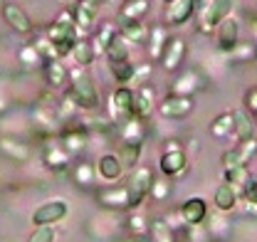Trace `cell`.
Returning <instances> with one entry per match:
<instances>
[{
	"mask_svg": "<svg viewBox=\"0 0 257 242\" xmlns=\"http://www.w3.org/2000/svg\"><path fill=\"white\" fill-rule=\"evenodd\" d=\"M45 35H47V40L55 45L60 60L67 57V55L72 52V47L79 42V28H77V23H74L72 8H62V10L57 13V18L50 23V28L45 30Z\"/></svg>",
	"mask_w": 257,
	"mask_h": 242,
	"instance_id": "obj_1",
	"label": "cell"
},
{
	"mask_svg": "<svg viewBox=\"0 0 257 242\" xmlns=\"http://www.w3.org/2000/svg\"><path fill=\"white\" fill-rule=\"evenodd\" d=\"M84 67H74L69 69V94L74 96V101L79 104L82 111H96L99 109V91H96V84L89 79V74L82 72Z\"/></svg>",
	"mask_w": 257,
	"mask_h": 242,
	"instance_id": "obj_2",
	"label": "cell"
},
{
	"mask_svg": "<svg viewBox=\"0 0 257 242\" xmlns=\"http://www.w3.org/2000/svg\"><path fill=\"white\" fill-rule=\"evenodd\" d=\"M232 8H235V0H205L203 8H195V13H198V30L210 35L225 18L232 15Z\"/></svg>",
	"mask_w": 257,
	"mask_h": 242,
	"instance_id": "obj_3",
	"label": "cell"
},
{
	"mask_svg": "<svg viewBox=\"0 0 257 242\" xmlns=\"http://www.w3.org/2000/svg\"><path fill=\"white\" fill-rule=\"evenodd\" d=\"M154 171L149 166H136L131 173H128V183H126V190H128V208H141L144 200L149 198L151 193V183H154Z\"/></svg>",
	"mask_w": 257,
	"mask_h": 242,
	"instance_id": "obj_4",
	"label": "cell"
},
{
	"mask_svg": "<svg viewBox=\"0 0 257 242\" xmlns=\"http://www.w3.org/2000/svg\"><path fill=\"white\" fill-rule=\"evenodd\" d=\"M186 166H188V156L183 151V146H181L176 139L166 141V144H163V153H161V158H159L161 176H166V178H178V176L186 171Z\"/></svg>",
	"mask_w": 257,
	"mask_h": 242,
	"instance_id": "obj_5",
	"label": "cell"
},
{
	"mask_svg": "<svg viewBox=\"0 0 257 242\" xmlns=\"http://www.w3.org/2000/svg\"><path fill=\"white\" fill-rule=\"evenodd\" d=\"M109 119L114 124H126V121L136 119L134 111V89H128L126 84H119L111 99H109Z\"/></svg>",
	"mask_w": 257,
	"mask_h": 242,
	"instance_id": "obj_6",
	"label": "cell"
},
{
	"mask_svg": "<svg viewBox=\"0 0 257 242\" xmlns=\"http://www.w3.org/2000/svg\"><path fill=\"white\" fill-rule=\"evenodd\" d=\"M156 109L163 119H183L195 109V99L183 94H168L166 99H161Z\"/></svg>",
	"mask_w": 257,
	"mask_h": 242,
	"instance_id": "obj_7",
	"label": "cell"
},
{
	"mask_svg": "<svg viewBox=\"0 0 257 242\" xmlns=\"http://www.w3.org/2000/svg\"><path fill=\"white\" fill-rule=\"evenodd\" d=\"M186 52H188V45H186V40L181 37V35H171L168 37V42H166V47H163V55H161V67L166 69V72H176V69H181V64L186 60Z\"/></svg>",
	"mask_w": 257,
	"mask_h": 242,
	"instance_id": "obj_8",
	"label": "cell"
},
{
	"mask_svg": "<svg viewBox=\"0 0 257 242\" xmlns=\"http://www.w3.org/2000/svg\"><path fill=\"white\" fill-rule=\"evenodd\" d=\"M0 15H3V20L8 23V28L10 30H15L18 35H30L35 30V25H32L30 15L18 5V3H3V8H0Z\"/></svg>",
	"mask_w": 257,
	"mask_h": 242,
	"instance_id": "obj_9",
	"label": "cell"
},
{
	"mask_svg": "<svg viewBox=\"0 0 257 242\" xmlns=\"http://www.w3.org/2000/svg\"><path fill=\"white\" fill-rule=\"evenodd\" d=\"M72 158H74V156L62 146L60 136H57V139H50V141L45 144V149H42V161H45V166H47L50 171H64V168H69Z\"/></svg>",
	"mask_w": 257,
	"mask_h": 242,
	"instance_id": "obj_10",
	"label": "cell"
},
{
	"mask_svg": "<svg viewBox=\"0 0 257 242\" xmlns=\"http://www.w3.org/2000/svg\"><path fill=\"white\" fill-rule=\"evenodd\" d=\"M178 215H181V222L186 227H200L205 222V217H208V203H205V198H200V195L188 198L178 208Z\"/></svg>",
	"mask_w": 257,
	"mask_h": 242,
	"instance_id": "obj_11",
	"label": "cell"
},
{
	"mask_svg": "<svg viewBox=\"0 0 257 242\" xmlns=\"http://www.w3.org/2000/svg\"><path fill=\"white\" fill-rule=\"evenodd\" d=\"M257 156V139H247V141H237L235 149H227V151L220 156L223 161V168H230V166H247L252 158Z\"/></svg>",
	"mask_w": 257,
	"mask_h": 242,
	"instance_id": "obj_12",
	"label": "cell"
},
{
	"mask_svg": "<svg viewBox=\"0 0 257 242\" xmlns=\"http://www.w3.org/2000/svg\"><path fill=\"white\" fill-rule=\"evenodd\" d=\"M67 203L64 200H50V203H42L37 210L32 212V222H35V227H40V225H57V222H62L64 217H67Z\"/></svg>",
	"mask_w": 257,
	"mask_h": 242,
	"instance_id": "obj_13",
	"label": "cell"
},
{
	"mask_svg": "<svg viewBox=\"0 0 257 242\" xmlns=\"http://www.w3.org/2000/svg\"><path fill=\"white\" fill-rule=\"evenodd\" d=\"M205 237L213 242H227L232 237V222L227 220V215L223 210L218 212H208V217H205Z\"/></svg>",
	"mask_w": 257,
	"mask_h": 242,
	"instance_id": "obj_14",
	"label": "cell"
},
{
	"mask_svg": "<svg viewBox=\"0 0 257 242\" xmlns=\"http://www.w3.org/2000/svg\"><path fill=\"white\" fill-rule=\"evenodd\" d=\"M89 134L92 131L87 129V124H74V126L64 129L62 134H60V141H62V146L72 156H79V153L87 149V144H89Z\"/></svg>",
	"mask_w": 257,
	"mask_h": 242,
	"instance_id": "obj_15",
	"label": "cell"
},
{
	"mask_svg": "<svg viewBox=\"0 0 257 242\" xmlns=\"http://www.w3.org/2000/svg\"><path fill=\"white\" fill-rule=\"evenodd\" d=\"M195 8H198V0H173L168 3L166 8V23L163 25H171V28H181L195 15Z\"/></svg>",
	"mask_w": 257,
	"mask_h": 242,
	"instance_id": "obj_16",
	"label": "cell"
},
{
	"mask_svg": "<svg viewBox=\"0 0 257 242\" xmlns=\"http://www.w3.org/2000/svg\"><path fill=\"white\" fill-rule=\"evenodd\" d=\"M215 37H218V50L220 52H232L240 45V25L235 18H225L223 23L215 28Z\"/></svg>",
	"mask_w": 257,
	"mask_h": 242,
	"instance_id": "obj_17",
	"label": "cell"
},
{
	"mask_svg": "<svg viewBox=\"0 0 257 242\" xmlns=\"http://www.w3.org/2000/svg\"><path fill=\"white\" fill-rule=\"evenodd\" d=\"M156 109V91L151 84H139V89L134 91V111H136V119L149 121L151 114Z\"/></svg>",
	"mask_w": 257,
	"mask_h": 242,
	"instance_id": "obj_18",
	"label": "cell"
},
{
	"mask_svg": "<svg viewBox=\"0 0 257 242\" xmlns=\"http://www.w3.org/2000/svg\"><path fill=\"white\" fill-rule=\"evenodd\" d=\"M96 200H99L101 208H109V210H124V208H128L126 185H109V188H101V190H96Z\"/></svg>",
	"mask_w": 257,
	"mask_h": 242,
	"instance_id": "obj_19",
	"label": "cell"
},
{
	"mask_svg": "<svg viewBox=\"0 0 257 242\" xmlns=\"http://www.w3.org/2000/svg\"><path fill=\"white\" fill-rule=\"evenodd\" d=\"M0 153L5 156V158H10V161H15V163H25L28 158H30V144L28 141H23V139H15V136H3L0 139Z\"/></svg>",
	"mask_w": 257,
	"mask_h": 242,
	"instance_id": "obj_20",
	"label": "cell"
},
{
	"mask_svg": "<svg viewBox=\"0 0 257 242\" xmlns=\"http://www.w3.org/2000/svg\"><path fill=\"white\" fill-rule=\"evenodd\" d=\"M205 87L203 77L195 72V69H188L183 74H178V79L171 84V91L168 94H183V96H195V91H200Z\"/></svg>",
	"mask_w": 257,
	"mask_h": 242,
	"instance_id": "obj_21",
	"label": "cell"
},
{
	"mask_svg": "<svg viewBox=\"0 0 257 242\" xmlns=\"http://www.w3.org/2000/svg\"><path fill=\"white\" fill-rule=\"evenodd\" d=\"M168 37H171V35H168V28H166L163 23H154V25L149 28V40H146V45H149V62L161 60Z\"/></svg>",
	"mask_w": 257,
	"mask_h": 242,
	"instance_id": "obj_22",
	"label": "cell"
},
{
	"mask_svg": "<svg viewBox=\"0 0 257 242\" xmlns=\"http://www.w3.org/2000/svg\"><path fill=\"white\" fill-rule=\"evenodd\" d=\"M119 35L126 40L128 45H146L149 40V28L144 20H119Z\"/></svg>",
	"mask_w": 257,
	"mask_h": 242,
	"instance_id": "obj_23",
	"label": "cell"
},
{
	"mask_svg": "<svg viewBox=\"0 0 257 242\" xmlns=\"http://www.w3.org/2000/svg\"><path fill=\"white\" fill-rule=\"evenodd\" d=\"M72 13H74L77 28H79V30H89L92 23H94L96 13H99V3H96V0H77L74 8H72Z\"/></svg>",
	"mask_w": 257,
	"mask_h": 242,
	"instance_id": "obj_24",
	"label": "cell"
},
{
	"mask_svg": "<svg viewBox=\"0 0 257 242\" xmlns=\"http://www.w3.org/2000/svg\"><path fill=\"white\" fill-rule=\"evenodd\" d=\"M96 173H99L104 181H116V178H121V173H124V163L119 161L116 153H101L99 161H96Z\"/></svg>",
	"mask_w": 257,
	"mask_h": 242,
	"instance_id": "obj_25",
	"label": "cell"
},
{
	"mask_svg": "<svg viewBox=\"0 0 257 242\" xmlns=\"http://www.w3.org/2000/svg\"><path fill=\"white\" fill-rule=\"evenodd\" d=\"M208 134H210L215 141H225L227 136H232V134H235V116H232V111H223V114H218L215 119L210 121Z\"/></svg>",
	"mask_w": 257,
	"mask_h": 242,
	"instance_id": "obj_26",
	"label": "cell"
},
{
	"mask_svg": "<svg viewBox=\"0 0 257 242\" xmlns=\"http://www.w3.org/2000/svg\"><path fill=\"white\" fill-rule=\"evenodd\" d=\"M42 69H45L47 84L55 87V89H62L64 84H67V79H69V69H67V64L62 60H47Z\"/></svg>",
	"mask_w": 257,
	"mask_h": 242,
	"instance_id": "obj_27",
	"label": "cell"
},
{
	"mask_svg": "<svg viewBox=\"0 0 257 242\" xmlns=\"http://www.w3.org/2000/svg\"><path fill=\"white\" fill-rule=\"evenodd\" d=\"M69 57L74 60L77 67H89L96 57V47H94V40H84V37H79V42L72 47V52H69Z\"/></svg>",
	"mask_w": 257,
	"mask_h": 242,
	"instance_id": "obj_28",
	"label": "cell"
},
{
	"mask_svg": "<svg viewBox=\"0 0 257 242\" xmlns=\"http://www.w3.org/2000/svg\"><path fill=\"white\" fill-rule=\"evenodd\" d=\"M151 10V0H124L119 5V20H144Z\"/></svg>",
	"mask_w": 257,
	"mask_h": 242,
	"instance_id": "obj_29",
	"label": "cell"
},
{
	"mask_svg": "<svg viewBox=\"0 0 257 242\" xmlns=\"http://www.w3.org/2000/svg\"><path fill=\"white\" fill-rule=\"evenodd\" d=\"M237 190L230 185V183H220L218 188H215V193H213V203H215V208L223 212H230L235 210V205H237Z\"/></svg>",
	"mask_w": 257,
	"mask_h": 242,
	"instance_id": "obj_30",
	"label": "cell"
},
{
	"mask_svg": "<svg viewBox=\"0 0 257 242\" xmlns=\"http://www.w3.org/2000/svg\"><path fill=\"white\" fill-rule=\"evenodd\" d=\"M232 116H235V134H232V136H235L237 141H247V139L255 136V119H252L245 109H235Z\"/></svg>",
	"mask_w": 257,
	"mask_h": 242,
	"instance_id": "obj_31",
	"label": "cell"
},
{
	"mask_svg": "<svg viewBox=\"0 0 257 242\" xmlns=\"http://www.w3.org/2000/svg\"><path fill=\"white\" fill-rule=\"evenodd\" d=\"M149 237H151V242H176V230L168 225L166 217H151Z\"/></svg>",
	"mask_w": 257,
	"mask_h": 242,
	"instance_id": "obj_32",
	"label": "cell"
},
{
	"mask_svg": "<svg viewBox=\"0 0 257 242\" xmlns=\"http://www.w3.org/2000/svg\"><path fill=\"white\" fill-rule=\"evenodd\" d=\"M94 176H96V168L89 161H84V158H79V161L72 166V181L77 183L79 188H89V185L94 183Z\"/></svg>",
	"mask_w": 257,
	"mask_h": 242,
	"instance_id": "obj_33",
	"label": "cell"
},
{
	"mask_svg": "<svg viewBox=\"0 0 257 242\" xmlns=\"http://www.w3.org/2000/svg\"><path fill=\"white\" fill-rule=\"evenodd\" d=\"M18 62H20L25 69H42L47 60L42 57V52H40L32 42H28V45H23V47H20V52H18Z\"/></svg>",
	"mask_w": 257,
	"mask_h": 242,
	"instance_id": "obj_34",
	"label": "cell"
},
{
	"mask_svg": "<svg viewBox=\"0 0 257 242\" xmlns=\"http://www.w3.org/2000/svg\"><path fill=\"white\" fill-rule=\"evenodd\" d=\"M121 141H131V144H144L146 141V121L131 119L121 124Z\"/></svg>",
	"mask_w": 257,
	"mask_h": 242,
	"instance_id": "obj_35",
	"label": "cell"
},
{
	"mask_svg": "<svg viewBox=\"0 0 257 242\" xmlns=\"http://www.w3.org/2000/svg\"><path fill=\"white\" fill-rule=\"evenodd\" d=\"M109 69H111V77L119 82V84H126L134 82V69H136V62L128 60H119V62H109Z\"/></svg>",
	"mask_w": 257,
	"mask_h": 242,
	"instance_id": "obj_36",
	"label": "cell"
},
{
	"mask_svg": "<svg viewBox=\"0 0 257 242\" xmlns=\"http://www.w3.org/2000/svg\"><path fill=\"white\" fill-rule=\"evenodd\" d=\"M141 149H144V144H131V141H121V146H119V161L126 166V168H136V163H139V158H141Z\"/></svg>",
	"mask_w": 257,
	"mask_h": 242,
	"instance_id": "obj_37",
	"label": "cell"
},
{
	"mask_svg": "<svg viewBox=\"0 0 257 242\" xmlns=\"http://www.w3.org/2000/svg\"><path fill=\"white\" fill-rule=\"evenodd\" d=\"M32 119L37 121L40 126H55L57 121H62L55 104H52V106H50V104H37V106L32 109Z\"/></svg>",
	"mask_w": 257,
	"mask_h": 242,
	"instance_id": "obj_38",
	"label": "cell"
},
{
	"mask_svg": "<svg viewBox=\"0 0 257 242\" xmlns=\"http://www.w3.org/2000/svg\"><path fill=\"white\" fill-rule=\"evenodd\" d=\"M223 178H225V183H230L240 193L242 185L250 178V171H247V166H230V168H223Z\"/></svg>",
	"mask_w": 257,
	"mask_h": 242,
	"instance_id": "obj_39",
	"label": "cell"
},
{
	"mask_svg": "<svg viewBox=\"0 0 257 242\" xmlns=\"http://www.w3.org/2000/svg\"><path fill=\"white\" fill-rule=\"evenodd\" d=\"M114 37H119V25H114V23H101L99 30L94 32V47L104 52Z\"/></svg>",
	"mask_w": 257,
	"mask_h": 242,
	"instance_id": "obj_40",
	"label": "cell"
},
{
	"mask_svg": "<svg viewBox=\"0 0 257 242\" xmlns=\"http://www.w3.org/2000/svg\"><path fill=\"white\" fill-rule=\"evenodd\" d=\"M149 222H151L149 215H144L139 208H134V212L128 215V220H126L128 235H149Z\"/></svg>",
	"mask_w": 257,
	"mask_h": 242,
	"instance_id": "obj_41",
	"label": "cell"
},
{
	"mask_svg": "<svg viewBox=\"0 0 257 242\" xmlns=\"http://www.w3.org/2000/svg\"><path fill=\"white\" fill-rule=\"evenodd\" d=\"M104 55H106V60L109 62H119V60H128V42L119 35V37H114L111 42H109V47L104 50Z\"/></svg>",
	"mask_w": 257,
	"mask_h": 242,
	"instance_id": "obj_42",
	"label": "cell"
},
{
	"mask_svg": "<svg viewBox=\"0 0 257 242\" xmlns=\"http://www.w3.org/2000/svg\"><path fill=\"white\" fill-rule=\"evenodd\" d=\"M171 190H173L171 178L161 176V178H154V183H151V193H149V198H151V200H156V203H163V200H168V198H171Z\"/></svg>",
	"mask_w": 257,
	"mask_h": 242,
	"instance_id": "obj_43",
	"label": "cell"
},
{
	"mask_svg": "<svg viewBox=\"0 0 257 242\" xmlns=\"http://www.w3.org/2000/svg\"><path fill=\"white\" fill-rule=\"evenodd\" d=\"M232 62H247V60H257V47L255 45H247V42H240L232 52H230Z\"/></svg>",
	"mask_w": 257,
	"mask_h": 242,
	"instance_id": "obj_44",
	"label": "cell"
},
{
	"mask_svg": "<svg viewBox=\"0 0 257 242\" xmlns=\"http://www.w3.org/2000/svg\"><path fill=\"white\" fill-rule=\"evenodd\" d=\"M55 240H57V232H55L52 225H40L28 237V242H55Z\"/></svg>",
	"mask_w": 257,
	"mask_h": 242,
	"instance_id": "obj_45",
	"label": "cell"
},
{
	"mask_svg": "<svg viewBox=\"0 0 257 242\" xmlns=\"http://www.w3.org/2000/svg\"><path fill=\"white\" fill-rule=\"evenodd\" d=\"M151 72H154L151 62H141V64H136V69H134V82H136V84H146L149 77H151Z\"/></svg>",
	"mask_w": 257,
	"mask_h": 242,
	"instance_id": "obj_46",
	"label": "cell"
},
{
	"mask_svg": "<svg viewBox=\"0 0 257 242\" xmlns=\"http://www.w3.org/2000/svg\"><path fill=\"white\" fill-rule=\"evenodd\" d=\"M242 101H245V111L250 116H257V87H250V89L245 91Z\"/></svg>",
	"mask_w": 257,
	"mask_h": 242,
	"instance_id": "obj_47",
	"label": "cell"
},
{
	"mask_svg": "<svg viewBox=\"0 0 257 242\" xmlns=\"http://www.w3.org/2000/svg\"><path fill=\"white\" fill-rule=\"evenodd\" d=\"M121 242H151V237L149 235H128L126 240H121Z\"/></svg>",
	"mask_w": 257,
	"mask_h": 242,
	"instance_id": "obj_48",
	"label": "cell"
},
{
	"mask_svg": "<svg viewBox=\"0 0 257 242\" xmlns=\"http://www.w3.org/2000/svg\"><path fill=\"white\" fill-rule=\"evenodd\" d=\"M5 109H8V101H5V96H3V94H0V114H3V111H5Z\"/></svg>",
	"mask_w": 257,
	"mask_h": 242,
	"instance_id": "obj_49",
	"label": "cell"
},
{
	"mask_svg": "<svg viewBox=\"0 0 257 242\" xmlns=\"http://www.w3.org/2000/svg\"><path fill=\"white\" fill-rule=\"evenodd\" d=\"M255 30H257V18H255Z\"/></svg>",
	"mask_w": 257,
	"mask_h": 242,
	"instance_id": "obj_50",
	"label": "cell"
},
{
	"mask_svg": "<svg viewBox=\"0 0 257 242\" xmlns=\"http://www.w3.org/2000/svg\"><path fill=\"white\" fill-rule=\"evenodd\" d=\"M163 3H173V0H163Z\"/></svg>",
	"mask_w": 257,
	"mask_h": 242,
	"instance_id": "obj_51",
	"label": "cell"
}]
</instances>
